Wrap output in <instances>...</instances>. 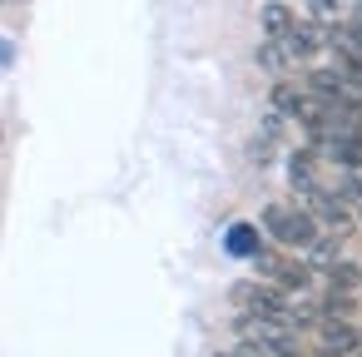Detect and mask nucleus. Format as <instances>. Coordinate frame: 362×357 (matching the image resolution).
<instances>
[{"mask_svg": "<svg viewBox=\"0 0 362 357\" xmlns=\"http://www.w3.org/2000/svg\"><path fill=\"white\" fill-rule=\"evenodd\" d=\"M248 263L258 268V278H263V283H273V288H278V293H288V298H293V293H308V288H313V268H308L303 258H278V253H253Z\"/></svg>", "mask_w": 362, "mask_h": 357, "instance_id": "nucleus-2", "label": "nucleus"}, {"mask_svg": "<svg viewBox=\"0 0 362 357\" xmlns=\"http://www.w3.org/2000/svg\"><path fill=\"white\" fill-rule=\"evenodd\" d=\"M308 11H313L317 25H332L337 21V0H308Z\"/></svg>", "mask_w": 362, "mask_h": 357, "instance_id": "nucleus-11", "label": "nucleus"}, {"mask_svg": "<svg viewBox=\"0 0 362 357\" xmlns=\"http://www.w3.org/2000/svg\"><path fill=\"white\" fill-rule=\"evenodd\" d=\"M268 105H273V115H278L283 124H288V119H293V124H303V115H308V95H303L293 80H278V85H273V95H268Z\"/></svg>", "mask_w": 362, "mask_h": 357, "instance_id": "nucleus-6", "label": "nucleus"}, {"mask_svg": "<svg viewBox=\"0 0 362 357\" xmlns=\"http://www.w3.org/2000/svg\"><path fill=\"white\" fill-rule=\"evenodd\" d=\"M303 209H308V218L317 223V233H332V238H342L347 228H352V209L322 184V189H313V194H303Z\"/></svg>", "mask_w": 362, "mask_h": 357, "instance_id": "nucleus-3", "label": "nucleus"}, {"mask_svg": "<svg viewBox=\"0 0 362 357\" xmlns=\"http://www.w3.org/2000/svg\"><path fill=\"white\" fill-rule=\"evenodd\" d=\"M16 65V45L11 40H0V70H11Z\"/></svg>", "mask_w": 362, "mask_h": 357, "instance_id": "nucleus-13", "label": "nucleus"}, {"mask_svg": "<svg viewBox=\"0 0 362 357\" xmlns=\"http://www.w3.org/2000/svg\"><path fill=\"white\" fill-rule=\"evenodd\" d=\"M352 357H362V347H357V352H352Z\"/></svg>", "mask_w": 362, "mask_h": 357, "instance_id": "nucleus-15", "label": "nucleus"}, {"mask_svg": "<svg viewBox=\"0 0 362 357\" xmlns=\"http://www.w3.org/2000/svg\"><path fill=\"white\" fill-rule=\"evenodd\" d=\"M223 243H228V253H238V258H253V253H258V233H253L248 223L228 228V238H223Z\"/></svg>", "mask_w": 362, "mask_h": 357, "instance_id": "nucleus-10", "label": "nucleus"}, {"mask_svg": "<svg viewBox=\"0 0 362 357\" xmlns=\"http://www.w3.org/2000/svg\"><path fill=\"white\" fill-rule=\"evenodd\" d=\"M317 164H322V154H317L313 144H298V149H288L283 169H288V184H293V194H313V189H322V179H317Z\"/></svg>", "mask_w": 362, "mask_h": 357, "instance_id": "nucleus-4", "label": "nucleus"}, {"mask_svg": "<svg viewBox=\"0 0 362 357\" xmlns=\"http://www.w3.org/2000/svg\"><path fill=\"white\" fill-rule=\"evenodd\" d=\"M332 194L352 209V204H362V169H342L337 174V184H332Z\"/></svg>", "mask_w": 362, "mask_h": 357, "instance_id": "nucleus-9", "label": "nucleus"}, {"mask_svg": "<svg viewBox=\"0 0 362 357\" xmlns=\"http://www.w3.org/2000/svg\"><path fill=\"white\" fill-rule=\"evenodd\" d=\"M357 223H362V204H357Z\"/></svg>", "mask_w": 362, "mask_h": 357, "instance_id": "nucleus-14", "label": "nucleus"}, {"mask_svg": "<svg viewBox=\"0 0 362 357\" xmlns=\"http://www.w3.org/2000/svg\"><path fill=\"white\" fill-rule=\"evenodd\" d=\"M214 357H258V347H253V342H238V347H228V352H214Z\"/></svg>", "mask_w": 362, "mask_h": 357, "instance_id": "nucleus-12", "label": "nucleus"}, {"mask_svg": "<svg viewBox=\"0 0 362 357\" xmlns=\"http://www.w3.org/2000/svg\"><path fill=\"white\" fill-rule=\"evenodd\" d=\"M258 70H268L273 80H283L288 55H283V45H278V40H263V45H258Z\"/></svg>", "mask_w": 362, "mask_h": 357, "instance_id": "nucleus-8", "label": "nucleus"}, {"mask_svg": "<svg viewBox=\"0 0 362 357\" xmlns=\"http://www.w3.org/2000/svg\"><path fill=\"white\" fill-rule=\"evenodd\" d=\"M362 347V332L352 322H317V352L322 357H352Z\"/></svg>", "mask_w": 362, "mask_h": 357, "instance_id": "nucleus-5", "label": "nucleus"}, {"mask_svg": "<svg viewBox=\"0 0 362 357\" xmlns=\"http://www.w3.org/2000/svg\"><path fill=\"white\" fill-rule=\"evenodd\" d=\"M258 25H263V40H283L298 25V16H293V6H283V0H268L258 11Z\"/></svg>", "mask_w": 362, "mask_h": 357, "instance_id": "nucleus-7", "label": "nucleus"}, {"mask_svg": "<svg viewBox=\"0 0 362 357\" xmlns=\"http://www.w3.org/2000/svg\"><path fill=\"white\" fill-rule=\"evenodd\" d=\"M258 223H263V233H268L273 243H283V248H313V243H317V223L308 218L303 204H268Z\"/></svg>", "mask_w": 362, "mask_h": 357, "instance_id": "nucleus-1", "label": "nucleus"}, {"mask_svg": "<svg viewBox=\"0 0 362 357\" xmlns=\"http://www.w3.org/2000/svg\"><path fill=\"white\" fill-rule=\"evenodd\" d=\"M0 6H6V0H0Z\"/></svg>", "mask_w": 362, "mask_h": 357, "instance_id": "nucleus-16", "label": "nucleus"}]
</instances>
